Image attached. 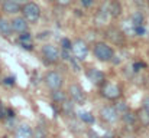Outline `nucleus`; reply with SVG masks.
I'll return each mask as SVG.
<instances>
[{
	"label": "nucleus",
	"instance_id": "1",
	"mask_svg": "<svg viewBox=\"0 0 149 138\" xmlns=\"http://www.w3.org/2000/svg\"><path fill=\"white\" fill-rule=\"evenodd\" d=\"M93 53L96 56V59L100 62H111L114 58V50L113 47L106 43V42H97L93 46Z\"/></svg>",
	"mask_w": 149,
	"mask_h": 138
},
{
	"label": "nucleus",
	"instance_id": "2",
	"mask_svg": "<svg viewBox=\"0 0 149 138\" xmlns=\"http://www.w3.org/2000/svg\"><path fill=\"white\" fill-rule=\"evenodd\" d=\"M22 14L29 25H35L41 19V7L35 1H26L22 6Z\"/></svg>",
	"mask_w": 149,
	"mask_h": 138
},
{
	"label": "nucleus",
	"instance_id": "3",
	"mask_svg": "<svg viewBox=\"0 0 149 138\" xmlns=\"http://www.w3.org/2000/svg\"><path fill=\"white\" fill-rule=\"evenodd\" d=\"M45 85L51 91H59L64 85V78L59 72L56 71H49L45 75Z\"/></svg>",
	"mask_w": 149,
	"mask_h": 138
},
{
	"label": "nucleus",
	"instance_id": "4",
	"mask_svg": "<svg viewBox=\"0 0 149 138\" xmlns=\"http://www.w3.org/2000/svg\"><path fill=\"white\" fill-rule=\"evenodd\" d=\"M120 114L119 111L116 109V106H111V105H104L100 108V118L107 122V124H114L117 119H119Z\"/></svg>",
	"mask_w": 149,
	"mask_h": 138
},
{
	"label": "nucleus",
	"instance_id": "5",
	"mask_svg": "<svg viewBox=\"0 0 149 138\" xmlns=\"http://www.w3.org/2000/svg\"><path fill=\"white\" fill-rule=\"evenodd\" d=\"M101 95H103L106 99H109V101H116V99L120 98L122 89H120V87L116 85V84L106 82V84L101 87Z\"/></svg>",
	"mask_w": 149,
	"mask_h": 138
},
{
	"label": "nucleus",
	"instance_id": "6",
	"mask_svg": "<svg viewBox=\"0 0 149 138\" xmlns=\"http://www.w3.org/2000/svg\"><path fill=\"white\" fill-rule=\"evenodd\" d=\"M71 50H72L74 58L78 59V60H86L87 56H88V46H87V43L83 39H75L72 42Z\"/></svg>",
	"mask_w": 149,
	"mask_h": 138
},
{
	"label": "nucleus",
	"instance_id": "7",
	"mask_svg": "<svg viewBox=\"0 0 149 138\" xmlns=\"http://www.w3.org/2000/svg\"><path fill=\"white\" fill-rule=\"evenodd\" d=\"M41 53H42V58L48 63H56L59 60V50H58V47L51 45V43H47V45L42 46Z\"/></svg>",
	"mask_w": 149,
	"mask_h": 138
},
{
	"label": "nucleus",
	"instance_id": "8",
	"mask_svg": "<svg viewBox=\"0 0 149 138\" xmlns=\"http://www.w3.org/2000/svg\"><path fill=\"white\" fill-rule=\"evenodd\" d=\"M68 95H70V98H71L72 102L80 104V105H83V104L86 102V99H87L86 92H84V89H83L78 84H71V85H70V88H68Z\"/></svg>",
	"mask_w": 149,
	"mask_h": 138
},
{
	"label": "nucleus",
	"instance_id": "9",
	"mask_svg": "<svg viewBox=\"0 0 149 138\" xmlns=\"http://www.w3.org/2000/svg\"><path fill=\"white\" fill-rule=\"evenodd\" d=\"M87 79L96 87H103L106 84V75L97 68H91L87 71Z\"/></svg>",
	"mask_w": 149,
	"mask_h": 138
},
{
	"label": "nucleus",
	"instance_id": "10",
	"mask_svg": "<svg viewBox=\"0 0 149 138\" xmlns=\"http://www.w3.org/2000/svg\"><path fill=\"white\" fill-rule=\"evenodd\" d=\"M10 23H12V29H13V32H16V33H20V35L28 32L29 23L26 22V19H25L23 16L13 17V19L10 20Z\"/></svg>",
	"mask_w": 149,
	"mask_h": 138
},
{
	"label": "nucleus",
	"instance_id": "11",
	"mask_svg": "<svg viewBox=\"0 0 149 138\" xmlns=\"http://www.w3.org/2000/svg\"><path fill=\"white\" fill-rule=\"evenodd\" d=\"M107 9H109V14L111 19H117L123 13V7H122V3L119 0H110L107 3Z\"/></svg>",
	"mask_w": 149,
	"mask_h": 138
},
{
	"label": "nucleus",
	"instance_id": "12",
	"mask_svg": "<svg viewBox=\"0 0 149 138\" xmlns=\"http://www.w3.org/2000/svg\"><path fill=\"white\" fill-rule=\"evenodd\" d=\"M22 6L23 4H19V3H16L13 0H3V3H1V7H3V10L7 14H17V13H20L22 12Z\"/></svg>",
	"mask_w": 149,
	"mask_h": 138
},
{
	"label": "nucleus",
	"instance_id": "13",
	"mask_svg": "<svg viewBox=\"0 0 149 138\" xmlns=\"http://www.w3.org/2000/svg\"><path fill=\"white\" fill-rule=\"evenodd\" d=\"M33 137V131L28 124H20L16 127L13 138H32Z\"/></svg>",
	"mask_w": 149,
	"mask_h": 138
},
{
	"label": "nucleus",
	"instance_id": "14",
	"mask_svg": "<svg viewBox=\"0 0 149 138\" xmlns=\"http://www.w3.org/2000/svg\"><path fill=\"white\" fill-rule=\"evenodd\" d=\"M136 118H138V122H139L142 127H145V128L149 127V111L145 108V106H142V108L138 109Z\"/></svg>",
	"mask_w": 149,
	"mask_h": 138
},
{
	"label": "nucleus",
	"instance_id": "15",
	"mask_svg": "<svg viewBox=\"0 0 149 138\" xmlns=\"http://www.w3.org/2000/svg\"><path fill=\"white\" fill-rule=\"evenodd\" d=\"M109 17H110V14H109L107 4H103V6L99 9L97 14H96V22H97L99 25H104V23H107Z\"/></svg>",
	"mask_w": 149,
	"mask_h": 138
},
{
	"label": "nucleus",
	"instance_id": "16",
	"mask_svg": "<svg viewBox=\"0 0 149 138\" xmlns=\"http://www.w3.org/2000/svg\"><path fill=\"white\" fill-rule=\"evenodd\" d=\"M0 33L4 35V36H10V35L13 33L10 20H7V19H4V17H0Z\"/></svg>",
	"mask_w": 149,
	"mask_h": 138
},
{
	"label": "nucleus",
	"instance_id": "17",
	"mask_svg": "<svg viewBox=\"0 0 149 138\" xmlns=\"http://www.w3.org/2000/svg\"><path fill=\"white\" fill-rule=\"evenodd\" d=\"M19 43L22 45V47H23V49H28V50H31V49H32V46H33V43H32V39H31V35H29L28 32L20 35Z\"/></svg>",
	"mask_w": 149,
	"mask_h": 138
},
{
	"label": "nucleus",
	"instance_id": "18",
	"mask_svg": "<svg viewBox=\"0 0 149 138\" xmlns=\"http://www.w3.org/2000/svg\"><path fill=\"white\" fill-rule=\"evenodd\" d=\"M122 119H123V122H125L126 125H135V124L138 122L136 114H132L130 111H126V112H123V115H122Z\"/></svg>",
	"mask_w": 149,
	"mask_h": 138
},
{
	"label": "nucleus",
	"instance_id": "19",
	"mask_svg": "<svg viewBox=\"0 0 149 138\" xmlns=\"http://www.w3.org/2000/svg\"><path fill=\"white\" fill-rule=\"evenodd\" d=\"M65 99H67L65 92H62L61 89H59V91H52V101H54V102H56V104H62Z\"/></svg>",
	"mask_w": 149,
	"mask_h": 138
},
{
	"label": "nucleus",
	"instance_id": "20",
	"mask_svg": "<svg viewBox=\"0 0 149 138\" xmlns=\"http://www.w3.org/2000/svg\"><path fill=\"white\" fill-rule=\"evenodd\" d=\"M61 109H62V112H64L65 115H71L72 111H74V105H72L71 101H67V99H65V101L61 104Z\"/></svg>",
	"mask_w": 149,
	"mask_h": 138
},
{
	"label": "nucleus",
	"instance_id": "21",
	"mask_svg": "<svg viewBox=\"0 0 149 138\" xmlns=\"http://www.w3.org/2000/svg\"><path fill=\"white\" fill-rule=\"evenodd\" d=\"M80 119H81L83 122H87V124L94 122V117H93V114H91V112H87V111H83V112L80 114Z\"/></svg>",
	"mask_w": 149,
	"mask_h": 138
},
{
	"label": "nucleus",
	"instance_id": "22",
	"mask_svg": "<svg viewBox=\"0 0 149 138\" xmlns=\"http://www.w3.org/2000/svg\"><path fill=\"white\" fill-rule=\"evenodd\" d=\"M55 3H56L58 6H62V7H65V6H68V4L71 3V0H55Z\"/></svg>",
	"mask_w": 149,
	"mask_h": 138
},
{
	"label": "nucleus",
	"instance_id": "23",
	"mask_svg": "<svg viewBox=\"0 0 149 138\" xmlns=\"http://www.w3.org/2000/svg\"><path fill=\"white\" fill-rule=\"evenodd\" d=\"M4 115H6V112H4V108H3V104H1V101H0V121L4 118Z\"/></svg>",
	"mask_w": 149,
	"mask_h": 138
},
{
	"label": "nucleus",
	"instance_id": "24",
	"mask_svg": "<svg viewBox=\"0 0 149 138\" xmlns=\"http://www.w3.org/2000/svg\"><path fill=\"white\" fill-rule=\"evenodd\" d=\"M93 1H94V0H81V3H83L84 6H87V7H88V6H91V4H93Z\"/></svg>",
	"mask_w": 149,
	"mask_h": 138
},
{
	"label": "nucleus",
	"instance_id": "25",
	"mask_svg": "<svg viewBox=\"0 0 149 138\" xmlns=\"http://www.w3.org/2000/svg\"><path fill=\"white\" fill-rule=\"evenodd\" d=\"M88 135H90V137H93V138H99V135H97L93 130H90V131H88Z\"/></svg>",
	"mask_w": 149,
	"mask_h": 138
},
{
	"label": "nucleus",
	"instance_id": "26",
	"mask_svg": "<svg viewBox=\"0 0 149 138\" xmlns=\"http://www.w3.org/2000/svg\"><path fill=\"white\" fill-rule=\"evenodd\" d=\"M143 106H145V108H146V109L149 111V96L146 98V99H145V101H143Z\"/></svg>",
	"mask_w": 149,
	"mask_h": 138
},
{
	"label": "nucleus",
	"instance_id": "27",
	"mask_svg": "<svg viewBox=\"0 0 149 138\" xmlns=\"http://www.w3.org/2000/svg\"><path fill=\"white\" fill-rule=\"evenodd\" d=\"M13 1H16V3H19V4H25L28 0H13Z\"/></svg>",
	"mask_w": 149,
	"mask_h": 138
},
{
	"label": "nucleus",
	"instance_id": "28",
	"mask_svg": "<svg viewBox=\"0 0 149 138\" xmlns=\"http://www.w3.org/2000/svg\"><path fill=\"white\" fill-rule=\"evenodd\" d=\"M47 1H49V0H47Z\"/></svg>",
	"mask_w": 149,
	"mask_h": 138
}]
</instances>
